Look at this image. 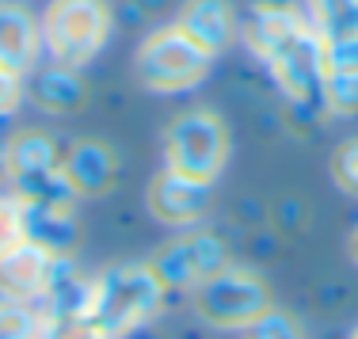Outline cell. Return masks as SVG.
<instances>
[{
	"mask_svg": "<svg viewBox=\"0 0 358 339\" xmlns=\"http://www.w3.org/2000/svg\"><path fill=\"white\" fill-rule=\"evenodd\" d=\"M164 152V168L183 180L194 183H210L214 187L217 175L225 172L229 160V126L225 118L210 107H191V111L176 115L164 130L160 141Z\"/></svg>",
	"mask_w": 358,
	"mask_h": 339,
	"instance_id": "3",
	"label": "cell"
},
{
	"mask_svg": "<svg viewBox=\"0 0 358 339\" xmlns=\"http://www.w3.org/2000/svg\"><path fill=\"white\" fill-rule=\"evenodd\" d=\"M324 111L328 115H358V69L324 76Z\"/></svg>",
	"mask_w": 358,
	"mask_h": 339,
	"instance_id": "18",
	"label": "cell"
},
{
	"mask_svg": "<svg viewBox=\"0 0 358 339\" xmlns=\"http://www.w3.org/2000/svg\"><path fill=\"white\" fill-rule=\"evenodd\" d=\"M164 294L168 286L160 282L152 264H115L92 278L88 312L103 339H126L157 317Z\"/></svg>",
	"mask_w": 358,
	"mask_h": 339,
	"instance_id": "2",
	"label": "cell"
},
{
	"mask_svg": "<svg viewBox=\"0 0 358 339\" xmlns=\"http://www.w3.org/2000/svg\"><path fill=\"white\" fill-rule=\"evenodd\" d=\"M42 54V23L15 0H0V69L31 76Z\"/></svg>",
	"mask_w": 358,
	"mask_h": 339,
	"instance_id": "11",
	"label": "cell"
},
{
	"mask_svg": "<svg viewBox=\"0 0 358 339\" xmlns=\"http://www.w3.org/2000/svg\"><path fill=\"white\" fill-rule=\"evenodd\" d=\"M248 339H305V332H301V324H297L286 309H278V305H275V309H267L248 328Z\"/></svg>",
	"mask_w": 358,
	"mask_h": 339,
	"instance_id": "22",
	"label": "cell"
},
{
	"mask_svg": "<svg viewBox=\"0 0 358 339\" xmlns=\"http://www.w3.org/2000/svg\"><path fill=\"white\" fill-rule=\"evenodd\" d=\"M324 65H328V73L358 69V35H343V38L324 42Z\"/></svg>",
	"mask_w": 358,
	"mask_h": 339,
	"instance_id": "23",
	"label": "cell"
},
{
	"mask_svg": "<svg viewBox=\"0 0 358 339\" xmlns=\"http://www.w3.org/2000/svg\"><path fill=\"white\" fill-rule=\"evenodd\" d=\"M23 222H27L31 244L62 259H73V248L80 240V222H76L73 206H31V202H23Z\"/></svg>",
	"mask_w": 358,
	"mask_h": 339,
	"instance_id": "15",
	"label": "cell"
},
{
	"mask_svg": "<svg viewBox=\"0 0 358 339\" xmlns=\"http://www.w3.org/2000/svg\"><path fill=\"white\" fill-rule=\"evenodd\" d=\"M20 103H23V80L0 69V118H8Z\"/></svg>",
	"mask_w": 358,
	"mask_h": 339,
	"instance_id": "24",
	"label": "cell"
},
{
	"mask_svg": "<svg viewBox=\"0 0 358 339\" xmlns=\"http://www.w3.org/2000/svg\"><path fill=\"white\" fill-rule=\"evenodd\" d=\"M38 339H103V332L92 320L88 305H62V309H42Z\"/></svg>",
	"mask_w": 358,
	"mask_h": 339,
	"instance_id": "16",
	"label": "cell"
},
{
	"mask_svg": "<svg viewBox=\"0 0 358 339\" xmlns=\"http://www.w3.org/2000/svg\"><path fill=\"white\" fill-rule=\"evenodd\" d=\"M179 27L187 31L210 57H221L241 35V20L229 0H187L179 8Z\"/></svg>",
	"mask_w": 358,
	"mask_h": 339,
	"instance_id": "12",
	"label": "cell"
},
{
	"mask_svg": "<svg viewBox=\"0 0 358 339\" xmlns=\"http://www.w3.org/2000/svg\"><path fill=\"white\" fill-rule=\"evenodd\" d=\"M12 180V168H8V145H0V187Z\"/></svg>",
	"mask_w": 358,
	"mask_h": 339,
	"instance_id": "25",
	"label": "cell"
},
{
	"mask_svg": "<svg viewBox=\"0 0 358 339\" xmlns=\"http://www.w3.org/2000/svg\"><path fill=\"white\" fill-rule=\"evenodd\" d=\"M328 168H331V183L343 194L358 199V138H347L343 145H336Z\"/></svg>",
	"mask_w": 358,
	"mask_h": 339,
	"instance_id": "21",
	"label": "cell"
},
{
	"mask_svg": "<svg viewBox=\"0 0 358 339\" xmlns=\"http://www.w3.org/2000/svg\"><path fill=\"white\" fill-rule=\"evenodd\" d=\"M351 339H358V328H355V332H351Z\"/></svg>",
	"mask_w": 358,
	"mask_h": 339,
	"instance_id": "27",
	"label": "cell"
},
{
	"mask_svg": "<svg viewBox=\"0 0 358 339\" xmlns=\"http://www.w3.org/2000/svg\"><path fill=\"white\" fill-rule=\"evenodd\" d=\"M347 256H351V264L358 267V225L351 229V236H347Z\"/></svg>",
	"mask_w": 358,
	"mask_h": 339,
	"instance_id": "26",
	"label": "cell"
},
{
	"mask_svg": "<svg viewBox=\"0 0 358 339\" xmlns=\"http://www.w3.org/2000/svg\"><path fill=\"white\" fill-rule=\"evenodd\" d=\"M309 23L324 42L358 35V0H309Z\"/></svg>",
	"mask_w": 358,
	"mask_h": 339,
	"instance_id": "17",
	"label": "cell"
},
{
	"mask_svg": "<svg viewBox=\"0 0 358 339\" xmlns=\"http://www.w3.org/2000/svg\"><path fill=\"white\" fill-rule=\"evenodd\" d=\"M8 168H12V194L31 206H76V194L65 180L57 141L46 130H20L8 141Z\"/></svg>",
	"mask_w": 358,
	"mask_h": 339,
	"instance_id": "6",
	"label": "cell"
},
{
	"mask_svg": "<svg viewBox=\"0 0 358 339\" xmlns=\"http://www.w3.org/2000/svg\"><path fill=\"white\" fill-rule=\"evenodd\" d=\"M62 168H65V180H69L76 199H99V194L110 191L118 164H115V149L107 141L80 138L62 157Z\"/></svg>",
	"mask_w": 358,
	"mask_h": 339,
	"instance_id": "13",
	"label": "cell"
},
{
	"mask_svg": "<svg viewBox=\"0 0 358 339\" xmlns=\"http://www.w3.org/2000/svg\"><path fill=\"white\" fill-rule=\"evenodd\" d=\"M110 23L115 12L107 0H50L42 15V50L50 54V62L84 69L107 46Z\"/></svg>",
	"mask_w": 358,
	"mask_h": 339,
	"instance_id": "5",
	"label": "cell"
},
{
	"mask_svg": "<svg viewBox=\"0 0 358 339\" xmlns=\"http://www.w3.org/2000/svg\"><path fill=\"white\" fill-rule=\"evenodd\" d=\"M194 294V312L206 320L210 328H225V332H248L255 320L267 309H275V298H271V286L263 282L255 271L248 267H233L217 271L214 278L199 286Z\"/></svg>",
	"mask_w": 358,
	"mask_h": 339,
	"instance_id": "7",
	"label": "cell"
},
{
	"mask_svg": "<svg viewBox=\"0 0 358 339\" xmlns=\"http://www.w3.org/2000/svg\"><path fill=\"white\" fill-rule=\"evenodd\" d=\"M149 214L157 217L160 225H172V229H191L199 222H206L210 214V202H214V191L210 183H194V180H183L176 172H157L149 183Z\"/></svg>",
	"mask_w": 358,
	"mask_h": 339,
	"instance_id": "10",
	"label": "cell"
},
{
	"mask_svg": "<svg viewBox=\"0 0 358 339\" xmlns=\"http://www.w3.org/2000/svg\"><path fill=\"white\" fill-rule=\"evenodd\" d=\"M27 240V222H23V199L20 194H0V256Z\"/></svg>",
	"mask_w": 358,
	"mask_h": 339,
	"instance_id": "20",
	"label": "cell"
},
{
	"mask_svg": "<svg viewBox=\"0 0 358 339\" xmlns=\"http://www.w3.org/2000/svg\"><path fill=\"white\" fill-rule=\"evenodd\" d=\"M225 267H229V248L221 236L210 233L179 236L152 256V271L160 275V282L168 290H199L206 278H214Z\"/></svg>",
	"mask_w": 358,
	"mask_h": 339,
	"instance_id": "8",
	"label": "cell"
},
{
	"mask_svg": "<svg viewBox=\"0 0 358 339\" xmlns=\"http://www.w3.org/2000/svg\"><path fill=\"white\" fill-rule=\"evenodd\" d=\"M69 259L54 256V252L38 248V244L23 240L8 256H0V301L12 305H38L50 298L57 275L65 271Z\"/></svg>",
	"mask_w": 358,
	"mask_h": 339,
	"instance_id": "9",
	"label": "cell"
},
{
	"mask_svg": "<svg viewBox=\"0 0 358 339\" xmlns=\"http://www.w3.org/2000/svg\"><path fill=\"white\" fill-rule=\"evenodd\" d=\"M241 38L294 111H324V38L301 8L289 0H255L241 15Z\"/></svg>",
	"mask_w": 358,
	"mask_h": 339,
	"instance_id": "1",
	"label": "cell"
},
{
	"mask_svg": "<svg viewBox=\"0 0 358 339\" xmlns=\"http://www.w3.org/2000/svg\"><path fill=\"white\" fill-rule=\"evenodd\" d=\"M214 69V57L187 35L179 23L157 27L141 38L138 54H134V73L138 84L157 96H176V92H191Z\"/></svg>",
	"mask_w": 358,
	"mask_h": 339,
	"instance_id": "4",
	"label": "cell"
},
{
	"mask_svg": "<svg viewBox=\"0 0 358 339\" xmlns=\"http://www.w3.org/2000/svg\"><path fill=\"white\" fill-rule=\"evenodd\" d=\"M42 312L35 305L0 301V339H38Z\"/></svg>",
	"mask_w": 358,
	"mask_h": 339,
	"instance_id": "19",
	"label": "cell"
},
{
	"mask_svg": "<svg viewBox=\"0 0 358 339\" xmlns=\"http://www.w3.org/2000/svg\"><path fill=\"white\" fill-rule=\"evenodd\" d=\"M27 92H31V103L46 115H73V111H80L84 99H88L80 69H69V65H57V62L42 65V69L35 65Z\"/></svg>",
	"mask_w": 358,
	"mask_h": 339,
	"instance_id": "14",
	"label": "cell"
}]
</instances>
